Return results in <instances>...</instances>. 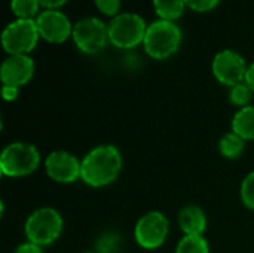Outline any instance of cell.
<instances>
[{
	"instance_id": "cell-1",
	"label": "cell",
	"mask_w": 254,
	"mask_h": 253,
	"mask_svg": "<svg viewBox=\"0 0 254 253\" xmlns=\"http://www.w3.org/2000/svg\"><path fill=\"white\" fill-rule=\"evenodd\" d=\"M122 169V157L118 148L101 145L92 149L82 161L80 179L94 188L110 185L116 180Z\"/></svg>"
},
{
	"instance_id": "cell-2",
	"label": "cell",
	"mask_w": 254,
	"mask_h": 253,
	"mask_svg": "<svg viewBox=\"0 0 254 253\" xmlns=\"http://www.w3.org/2000/svg\"><path fill=\"white\" fill-rule=\"evenodd\" d=\"M144 49L155 60H165L171 57L182 43V31L167 19L155 21L147 27L144 36Z\"/></svg>"
},
{
	"instance_id": "cell-3",
	"label": "cell",
	"mask_w": 254,
	"mask_h": 253,
	"mask_svg": "<svg viewBox=\"0 0 254 253\" xmlns=\"http://www.w3.org/2000/svg\"><path fill=\"white\" fill-rule=\"evenodd\" d=\"M40 163L39 151L24 142L7 145L0 155V170L4 176L21 177L37 170Z\"/></svg>"
},
{
	"instance_id": "cell-4",
	"label": "cell",
	"mask_w": 254,
	"mask_h": 253,
	"mask_svg": "<svg viewBox=\"0 0 254 253\" xmlns=\"http://www.w3.org/2000/svg\"><path fill=\"white\" fill-rule=\"evenodd\" d=\"M24 231L30 243L40 248L48 246L60 237L63 231V218L55 209H39L28 216Z\"/></svg>"
},
{
	"instance_id": "cell-5",
	"label": "cell",
	"mask_w": 254,
	"mask_h": 253,
	"mask_svg": "<svg viewBox=\"0 0 254 253\" xmlns=\"http://www.w3.org/2000/svg\"><path fill=\"white\" fill-rule=\"evenodd\" d=\"M109 27V40L122 49H129L144 42L147 31L144 19L137 13H119L116 15Z\"/></svg>"
},
{
	"instance_id": "cell-6",
	"label": "cell",
	"mask_w": 254,
	"mask_h": 253,
	"mask_svg": "<svg viewBox=\"0 0 254 253\" xmlns=\"http://www.w3.org/2000/svg\"><path fill=\"white\" fill-rule=\"evenodd\" d=\"M39 36L34 19H16L3 30L1 45L10 55H27L36 48Z\"/></svg>"
},
{
	"instance_id": "cell-7",
	"label": "cell",
	"mask_w": 254,
	"mask_h": 253,
	"mask_svg": "<svg viewBox=\"0 0 254 253\" xmlns=\"http://www.w3.org/2000/svg\"><path fill=\"white\" fill-rule=\"evenodd\" d=\"M109 39V27L98 18H83L73 27V40L85 54L100 52Z\"/></svg>"
},
{
	"instance_id": "cell-8",
	"label": "cell",
	"mask_w": 254,
	"mask_h": 253,
	"mask_svg": "<svg viewBox=\"0 0 254 253\" xmlns=\"http://www.w3.org/2000/svg\"><path fill=\"white\" fill-rule=\"evenodd\" d=\"M168 227V219L161 212H149L138 219L134 236L143 249H158L167 240Z\"/></svg>"
},
{
	"instance_id": "cell-9",
	"label": "cell",
	"mask_w": 254,
	"mask_h": 253,
	"mask_svg": "<svg viewBox=\"0 0 254 253\" xmlns=\"http://www.w3.org/2000/svg\"><path fill=\"white\" fill-rule=\"evenodd\" d=\"M247 70L246 60L232 49L220 51L213 60V73L216 79L231 88L246 82Z\"/></svg>"
},
{
	"instance_id": "cell-10",
	"label": "cell",
	"mask_w": 254,
	"mask_h": 253,
	"mask_svg": "<svg viewBox=\"0 0 254 253\" xmlns=\"http://www.w3.org/2000/svg\"><path fill=\"white\" fill-rule=\"evenodd\" d=\"M82 163L65 151H55L49 154L45 161L46 174L58 183H73L80 177Z\"/></svg>"
},
{
	"instance_id": "cell-11",
	"label": "cell",
	"mask_w": 254,
	"mask_h": 253,
	"mask_svg": "<svg viewBox=\"0 0 254 253\" xmlns=\"http://www.w3.org/2000/svg\"><path fill=\"white\" fill-rule=\"evenodd\" d=\"M36 24L40 36L51 43H63L73 34L68 18L57 9H46L42 12L37 16Z\"/></svg>"
},
{
	"instance_id": "cell-12",
	"label": "cell",
	"mask_w": 254,
	"mask_h": 253,
	"mask_svg": "<svg viewBox=\"0 0 254 253\" xmlns=\"http://www.w3.org/2000/svg\"><path fill=\"white\" fill-rule=\"evenodd\" d=\"M34 73V61L28 55H10L6 58L0 69V78L3 85L19 88L25 85Z\"/></svg>"
},
{
	"instance_id": "cell-13",
	"label": "cell",
	"mask_w": 254,
	"mask_h": 253,
	"mask_svg": "<svg viewBox=\"0 0 254 253\" xmlns=\"http://www.w3.org/2000/svg\"><path fill=\"white\" fill-rule=\"evenodd\" d=\"M179 225L185 236H202L207 228V216L201 207L189 204L180 210Z\"/></svg>"
},
{
	"instance_id": "cell-14",
	"label": "cell",
	"mask_w": 254,
	"mask_h": 253,
	"mask_svg": "<svg viewBox=\"0 0 254 253\" xmlns=\"http://www.w3.org/2000/svg\"><path fill=\"white\" fill-rule=\"evenodd\" d=\"M232 131L244 140H254V106L243 107L235 113Z\"/></svg>"
},
{
	"instance_id": "cell-15",
	"label": "cell",
	"mask_w": 254,
	"mask_h": 253,
	"mask_svg": "<svg viewBox=\"0 0 254 253\" xmlns=\"http://www.w3.org/2000/svg\"><path fill=\"white\" fill-rule=\"evenodd\" d=\"M244 142L246 140L243 137H240L238 134H235L234 131L228 133L222 137V140L219 143V151L228 160L240 158L241 154L244 152V146H246Z\"/></svg>"
},
{
	"instance_id": "cell-16",
	"label": "cell",
	"mask_w": 254,
	"mask_h": 253,
	"mask_svg": "<svg viewBox=\"0 0 254 253\" xmlns=\"http://www.w3.org/2000/svg\"><path fill=\"white\" fill-rule=\"evenodd\" d=\"M153 6L156 13L167 21H173L179 18L186 6L185 0H153Z\"/></svg>"
},
{
	"instance_id": "cell-17",
	"label": "cell",
	"mask_w": 254,
	"mask_h": 253,
	"mask_svg": "<svg viewBox=\"0 0 254 253\" xmlns=\"http://www.w3.org/2000/svg\"><path fill=\"white\" fill-rule=\"evenodd\" d=\"M176 253H210V246L202 236H185L179 242Z\"/></svg>"
},
{
	"instance_id": "cell-18",
	"label": "cell",
	"mask_w": 254,
	"mask_h": 253,
	"mask_svg": "<svg viewBox=\"0 0 254 253\" xmlns=\"http://www.w3.org/2000/svg\"><path fill=\"white\" fill-rule=\"evenodd\" d=\"M39 0H12L10 9L18 19H33L39 10Z\"/></svg>"
},
{
	"instance_id": "cell-19",
	"label": "cell",
	"mask_w": 254,
	"mask_h": 253,
	"mask_svg": "<svg viewBox=\"0 0 254 253\" xmlns=\"http://www.w3.org/2000/svg\"><path fill=\"white\" fill-rule=\"evenodd\" d=\"M252 94L253 91L250 89V86L243 82V84H238L235 86L231 88V94H229V98H231V103L237 107H247L250 100H252Z\"/></svg>"
},
{
	"instance_id": "cell-20",
	"label": "cell",
	"mask_w": 254,
	"mask_h": 253,
	"mask_svg": "<svg viewBox=\"0 0 254 253\" xmlns=\"http://www.w3.org/2000/svg\"><path fill=\"white\" fill-rule=\"evenodd\" d=\"M241 198L246 207L254 210V171L249 173L241 185Z\"/></svg>"
},
{
	"instance_id": "cell-21",
	"label": "cell",
	"mask_w": 254,
	"mask_h": 253,
	"mask_svg": "<svg viewBox=\"0 0 254 253\" xmlns=\"http://www.w3.org/2000/svg\"><path fill=\"white\" fill-rule=\"evenodd\" d=\"M97 7L106 13V15H110V16H116V13L119 12L121 9V0H94Z\"/></svg>"
},
{
	"instance_id": "cell-22",
	"label": "cell",
	"mask_w": 254,
	"mask_h": 253,
	"mask_svg": "<svg viewBox=\"0 0 254 253\" xmlns=\"http://www.w3.org/2000/svg\"><path fill=\"white\" fill-rule=\"evenodd\" d=\"M186 6H189L190 9L196 10V12H207L214 9L220 0H185Z\"/></svg>"
},
{
	"instance_id": "cell-23",
	"label": "cell",
	"mask_w": 254,
	"mask_h": 253,
	"mask_svg": "<svg viewBox=\"0 0 254 253\" xmlns=\"http://www.w3.org/2000/svg\"><path fill=\"white\" fill-rule=\"evenodd\" d=\"M19 94V89L16 86H10V85H3L1 88V97L6 101H13Z\"/></svg>"
},
{
	"instance_id": "cell-24",
	"label": "cell",
	"mask_w": 254,
	"mask_h": 253,
	"mask_svg": "<svg viewBox=\"0 0 254 253\" xmlns=\"http://www.w3.org/2000/svg\"><path fill=\"white\" fill-rule=\"evenodd\" d=\"M13 253H43L42 252V248L40 246H37V245H34V243H22V245H19L16 249H15V252Z\"/></svg>"
},
{
	"instance_id": "cell-25",
	"label": "cell",
	"mask_w": 254,
	"mask_h": 253,
	"mask_svg": "<svg viewBox=\"0 0 254 253\" xmlns=\"http://www.w3.org/2000/svg\"><path fill=\"white\" fill-rule=\"evenodd\" d=\"M67 0H39L40 6L46 7V9H55V7H60L65 3Z\"/></svg>"
},
{
	"instance_id": "cell-26",
	"label": "cell",
	"mask_w": 254,
	"mask_h": 253,
	"mask_svg": "<svg viewBox=\"0 0 254 253\" xmlns=\"http://www.w3.org/2000/svg\"><path fill=\"white\" fill-rule=\"evenodd\" d=\"M246 84L250 86V89L254 92V63L249 67L247 75H246Z\"/></svg>"
}]
</instances>
